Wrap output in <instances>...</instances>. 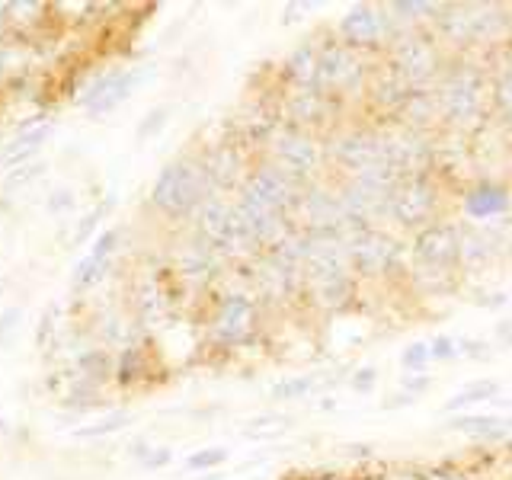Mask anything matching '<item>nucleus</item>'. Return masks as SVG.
Here are the masks:
<instances>
[{
  "label": "nucleus",
  "instance_id": "32",
  "mask_svg": "<svg viewBox=\"0 0 512 480\" xmlns=\"http://www.w3.org/2000/svg\"><path fill=\"white\" fill-rule=\"evenodd\" d=\"M429 352H432V362H452V359H458V340L442 333L429 343Z\"/></svg>",
  "mask_w": 512,
  "mask_h": 480
},
{
  "label": "nucleus",
  "instance_id": "17",
  "mask_svg": "<svg viewBox=\"0 0 512 480\" xmlns=\"http://www.w3.org/2000/svg\"><path fill=\"white\" fill-rule=\"evenodd\" d=\"M138 80H141V74H135V71H112L96 80L93 90L84 96V103L93 116H103V112H112L119 103L128 100V93L135 90Z\"/></svg>",
  "mask_w": 512,
  "mask_h": 480
},
{
  "label": "nucleus",
  "instance_id": "18",
  "mask_svg": "<svg viewBox=\"0 0 512 480\" xmlns=\"http://www.w3.org/2000/svg\"><path fill=\"white\" fill-rule=\"evenodd\" d=\"M285 80L292 90H320V42L304 39L285 58Z\"/></svg>",
  "mask_w": 512,
  "mask_h": 480
},
{
  "label": "nucleus",
  "instance_id": "9",
  "mask_svg": "<svg viewBox=\"0 0 512 480\" xmlns=\"http://www.w3.org/2000/svg\"><path fill=\"white\" fill-rule=\"evenodd\" d=\"M368 87V68L362 64V55L352 52L340 39L320 42V90L330 96H349V93H365Z\"/></svg>",
  "mask_w": 512,
  "mask_h": 480
},
{
  "label": "nucleus",
  "instance_id": "28",
  "mask_svg": "<svg viewBox=\"0 0 512 480\" xmlns=\"http://www.w3.org/2000/svg\"><path fill=\"white\" fill-rule=\"evenodd\" d=\"M317 388V375H292L279 384H272V397L276 400H301Z\"/></svg>",
  "mask_w": 512,
  "mask_h": 480
},
{
  "label": "nucleus",
  "instance_id": "29",
  "mask_svg": "<svg viewBox=\"0 0 512 480\" xmlns=\"http://www.w3.org/2000/svg\"><path fill=\"white\" fill-rule=\"evenodd\" d=\"M429 362H432L429 343H410V346H404V352H400V365H404L410 375H426Z\"/></svg>",
  "mask_w": 512,
  "mask_h": 480
},
{
  "label": "nucleus",
  "instance_id": "38",
  "mask_svg": "<svg viewBox=\"0 0 512 480\" xmlns=\"http://www.w3.org/2000/svg\"><path fill=\"white\" fill-rule=\"evenodd\" d=\"M106 208H109V202L106 205H100V208H93V212L84 218V224H80V228H77V240H84L87 234H90V228H93V224H96V218H100L103 212H106Z\"/></svg>",
  "mask_w": 512,
  "mask_h": 480
},
{
  "label": "nucleus",
  "instance_id": "36",
  "mask_svg": "<svg viewBox=\"0 0 512 480\" xmlns=\"http://www.w3.org/2000/svg\"><path fill=\"white\" fill-rule=\"evenodd\" d=\"M429 388H432V378H429V375H416V378L407 375V378H404V391H407L410 397H416V400H420Z\"/></svg>",
  "mask_w": 512,
  "mask_h": 480
},
{
  "label": "nucleus",
  "instance_id": "19",
  "mask_svg": "<svg viewBox=\"0 0 512 480\" xmlns=\"http://www.w3.org/2000/svg\"><path fill=\"white\" fill-rule=\"evenodd\" d=\"M394 122L404 125V128H413V132H420V135L432 132V128H439V125H445L436 90H413L407 96V103L400 106Z\"/></svg>",
  "mask_w": 512,
  "mask_h": 480
},
{
  "label": "nucleus",
  "instance_id": "37",
  "mask_svg": "<svg viewBox=\"0 0 512 480\" xmlns=\"http://www.w3.org/2000/svg\"><path fill=\"white\" fill-rule=\"evenodd\" d=\"M39 173H42V164H29V170H13L7 176V189H16V186H23L29 180H36Z\"/></svg>",
  "mask_w": 512,
  "mask_h": 480
},
{
  "label": "nucleus",
  "instance_id": "10",
  "mask_svg": "<svg viewBox=\"0 0 512 480\" xmlns=\"http://www.w3.org/2000/svg\"><path fill=\"white\" fill-rule=\"evenodd\" d=\"M336 36L359 55L388 52V45L397 39L391 32V13H384V7H375V4L352 7L340 20V26H336Z\"/></svg>",
  "mask_w": 512,
  "mask_h": 480
},
{
  "label": "nucleus",
  "instance_id": "5",
  "mask_svg": "<svg viewBox=\"0 0 512 480\" xmlns=\"http://www.w3.org/2000/svg\"><path fill=\"white\" fill-rule=\"evenodd\" d=\"M327 160L343 173V180L352 176L372 173L384 164V148H381V132L372 125H336L330 132V141H324Z\"/></svg>",
  "mask_w": 512,
  "mask_h": 480
},
{
  "label": "nucleus",
  "instance_id": "25",
  "mask_svg": "<svg viewBox=\"0 0 512 480\" xmlns=\"http://www.w3.org/2000/svg\"><path fill=\"white\" fill-rule=\"evenodd\" d=\"M490 106L500 112L503 119L512 122V58L500 64L490 80Z\"/></svg>",
  "mask_w": 512,
  "mask_h": 480
},
{
  "label": "nucleus",
  "instance_id": "39",
  "mask_svg": "<svg viewBox=\"0 0 512 480\" xmlns=\"http://www.w3.org/2000/svg\"><path fill=\"white\" fill-rule=\"evenodd\" d=\"M410 404H416V397H410L407 391H400V394H394V400H384V410H400V407H410Z\"/></svg>",
  "mask_w": 512,
  "mask_h": 480
},
{
  "label": "nucleus",
  "instance_id": "21",
  "mask_svg": "<svg viewBox=\"0 0 512 480\" xmlns=\"http://www.w3.org/2000/svg\"><path fill=\"white\" fill-rule=\"evenodd\" d=\"M448 429L461 432V436L480 439V442H500V439L512 436L509 420H500V416H474V413L455 416V420L448 423Z\"/></svg>",
  "mask_w": 512,
  "mask_h": 480
},
{
  "label": "nucleus",
  "instance_id": "6",
  "mask_svg": "<svg viewBox=\"0 0 512 480\" xmlns=\"http://www.w3.org/2000/svg\"><path fill=\"white\" fill-rule=\"evenodd\" d=\"M269 164H276L282 173L292 176L295 183L311 186L317 173L327 164L324 141L311 132H301L295 125H282L276 135L269 138Z\"/></svg>",
  "mask_w": 512,
  "mask_h": 480
},
{
  "label": "nucleus",
  "instance_id": "40",
  "mask_svg": "<svg viewBox=\"0 0 512 480\" xmlns=\"http://www.w3.org/2000/svg\"><path fill=\"white\" fill-rule=\"evenodd\" d=\"M167 461H170V448H157V452L144 455V464H148V468H160V464H167Z\"/></svg>",
  "mask_w": 512,
  "mask_h": 480
},
{
  "label": "nucleus",
  "instance_id": "33",
  "mask_svg": "<svg viewBox=\"0 0 512 480\" xmlns=\"http://www.w3.org/2000/svg\"><path fill=\"white\" fill-rule=\"evenodd\" d=\"M349 384H352V391H356V394H368V391H375V384H378V368H375V365H365V368H359V372H352Z\"/></svg>",
  "mask_w": 512,
  "mask_h": 480
},
{
  "label": "nucleus",
  "instance_id": "7",
  "mask_svg": "<svg viewBox=\"0 0 512 480\" xmlns=\"http://www.w3.org/2000/svg\"><path fill=\"white\" fill-rule=\"evenodd\" d=\"M439 208H442V189L436 183V176L416 173V176H404V180L394 186L388 218L397 228L416 234L439 221Z\"/></svg>",
  "mask_w": 512,
  "mask_h": 480
},
{
  "label": "nucleus",
  "instance_id": "31",
  "mask_svg": "<svg viewBox=\"0 0 512 480\" xmlns=\"http://www.w3.org/2000/svg\"><path fill=\"white\" fill-rule=\"evenodd\" d=\"M228 461V448H202V452H192L186 458V468L189 471H208V468H218V464Z\"/></svg>",
  "mask_w": 512,
  "mask_h": 480
},
{
  "label": "nucleus",
  "instance_id": "3",
  "mask_svg": "<svg viewBox=\"0 0 512 480\" xmlns=\"http://www.w3.org/2000/svg\"><path fill=\"white\" fill-rule=\"evenodd\" d=\"M388 68L407 80L413 90H432L448 68L445 45L436 39V32L426 29H404L388 45Z\"/></svg>",
  "mask_w": 512,
  "mask_h": 480
},
{
  "label": "nucleus",
  "instance_id": "24",
  "mask_svg": "<svg viewBox=\"0 0 512 480\" xmlns=\"http://www.w3.org/2000/svg\"><path fill=\"white\" fill-rule=\"evenodd\" d=\"M496 394H500V384L490 381V378H477L471 384H464V388L445 400V413H461L464 407H474V404H484V400H493Z\"/></svg>",
  "mask_w": 512,
  "mask_h": 480
},
{
  "label": "nucleus",
  "instance_id": "8",
  "mask_svg": "<svg viewBox=\"0 0 512 480\" xmlns=\"http://www.w3.org/2000/svg\"><path fill=\"white\" fill-rule=\"evenodd\" d=\"M346 256L352 276L381 279L400 269V244L381 228H352L346 234Z\"/></svg>",
  "mask_w": 512,
  "mask_h": 480
},
{
  "label": "nucleus",
  "instance_id": "16",
  "mask_svg": "<svg viewBox=\"0 0 512 480\" xmlns=\"http://www.w3.org/2000/svg\"><path fill=\"white\" fill-rule=\"evenodd\" d=\"M202 164H205L208 176H212V186H218V189H231L237 183L244 186L247 173H250L247 170V157L234 141H224V144H218L215 151H208Z\"/></svg>",
  "mask_w": 512,
  "mask_h": 480
},
{
  "label": "nucleus",
  "instance_id": "41",
  "mask_svg": "<svg viewBox=\"0 0 512 480\" xmlns=\"http://www.w3.org/2000/svg\"><path fill=\"white\" fill-rule=\"evenodd\" d=\"M496 343H500V346H512V320H503V324L496 327Z\"/></svg>",
  "mask_w": 512,
  "mask_h": 480
},
{
  "label": "nucleus",
  "instance_id": "27",
  "mask_svg": "<svg viewBox=\"0 0 512 480\" xmlns=\"http://www.w3.org/2000/svg\"><path fill=\"white\" fill-rule=\"evenodd\" d=\"M292 429V420L282 413H266V416H256V420H250L244 426V436L247 439H276L282 436V432Z\"/></svg>",
  "mask_w": 512,
  "mask_h": 480
},
{
  "label": "nucleus",
  "instance_id": "34",
  "mask_svg": "<svg viewBox=\"0 0 512 480\" xmlns=\"http://www.w3.org/2000/svg\"><path fill=\"white\" fill-rule=\"evenodd\" d=\"M458 356H468L474 362H487L493 356V346H487L484 340H461L458 343Z\"/></svg>",
  "mask_w": 512,
  "mask_h": 480
},
{
  "label": "nucleus",
  "instance_id": "26",
  "mask_svg": "<svg viewBox=\"0 0 512 480\" xmlns=\"http://www.w3.org/2000/svg\"><path fill=\"white\" fill-rule=\"evenodd\" d=\"M445 4H413V0H394V4H388L384 10H388L394 20H407V23H420V20H439Z\"/></svg>",
  "mask_w": 512,
  "mask_h": 480
},
{
  "label": "nucleus",
  "instance_id": "1",
  "mask_svg": "<svg viewBox=\"0 0 512 480\" xmlns=\"http://www.w3.org/2000/svg\"><path fill=\"white\" fill-rule=\"evenodd\" d=\"M432 90H436V96H439L445 125L471 128L480 122V116H484V109H487L490 80L477 61L461 55V58H448V68Z\"/></svg>",
  "mask_w": 512,
  "mask_h": 480
},
{
  "label": "nucleus",
  "instance_id": "14",
  "mask_svg": "<svg viewBox=\"0 0 512 480\" xmlns=\"http://www.w3.org/2000/svg\"><path fill=\"white\" fill-rule=\"evenodd\" d=\"M256 301L250 295H228L215 314V336L224 343H244L256 330Z\"/></svg>",
  "mask_w": 512,
  "mask_h": 480
},
{
  "label": "nucleus",
  "instance_id": "42",
  "mask_svg": "<svg viewBox=\"0 0 512 480\" xmlns=\"http://www.w3.org/2000/svg\"><path fill=\"white\" fill-rule=\"evenodd\" d=\"M192 480H221V474H202V477H192Z\"/></svg>",
  "mask_w": 512,
  "mask_h": 480
},
{
  "label": "nucleus",
  "instance_id": "35",
  "mask_svg": "<svg viewBox=\"0 0 512 480\" xmlns=\"http://www.w3.org/2000/svg\"><path fill=\"white\" fill-rule=\"evenodd\" d=\"M167 125V109L160 106V109H151L148 112V119H144L141 125H138V138L144 141V138H151L154 132H160V128Z\"/></svg>",
  "mask_w": 512,
  "mask_h": 480
},
{
  "label": "nucleus",
  "instance_id": "2",
  "mask_svg": "<svg viewBox=\"0 0 512 480\" xmlns=\"http://www.w3.org/2000/svg\"><path fill=\"white\" fill-rule=\"evenodd\" d=\"M436 26V39L464 55L471 45L506 39L512 32V16L500 4H445Z\"/></svg>",
  "mask_w": 512,
  "mask_h": 480
},
{
  "label": "nucleus",
  "instance_id": "30",
  "mask_svg": "<svg viewBox=\"0 0 512 480\" xmlns=\"http://www.w3.org/2000/svg\"><path fill=\"white\" fill-rule=\"evenodd\" d=\"M128 420H132L128 413H109L106 420H100V423L74 429V436H77V439H100V436H109V432H119Z\"/></svg>",
  "mask_w": 512,
  "mask_h": 480
},
{
  "label": "nucleus",
  "instance_id": "11",
  "mask_svg": "<svg viewBox=\"0 0 512 480\" xmlns=\"http://www.w3.org/2000/svg\"><path fill=\"white\" fill-rule=\"evenodd\" d=\"M304 189H308V186L295 183L292 176L282 173L276 164L263 160V164L250 167L244 186H240V199L256 202V205H266V208H276V212L292 218V212H295V205H298Z\"/></svg>",
  "mask_w": 512,
  "mask_h": 480
},
{
  "label": "nucleus",
  "instance_id": "4",
  "mask_svg": "<svg viewBox=\"0 0 512 480\" xmlns=\"http://www.w3.org/2000/svg\"><path fill=\"white\" fill-rule=\"evenodd\" d=\"M212 176H208L202 160H170V164L157 173L151 202L170 218H183L199 212V208L212 199Z\"/></svg>",
  "mask_w": 512,
  "mask_h": 480
},
{
  "label": "nucleus",
  "instance_id": "23",
  "mask_svg": "<svg viewBox=\"0 0 512 480\" xmlns=\"http://www.w3.org/2000/svg\"><path fill=\"white\" fill-rule=\"evenodd\" d=\"M52 135V125H39V128H32V132L20 135V138H13L4 151H0V164H4L7 170H16V167H23L26 160L36 154L45 138Z\"/></svg>",
  "mask_w": 512,
  "mask_h": 480
},
{
  "label": "nucleus",
  "instance_id": "22",
  "mask_svg": "<svg viewBox=\"0 0 512 480\" xmlns=\"http://www.w3.org/2000/svg\"><path fill=\"white\" fill-rule=\"evenodd\" d=\"M116 240H119V231H106L100 240H96V247H93V253L87 256V260L77 263V272H74V285L77 288H87V285L103 279L106 260H109V253L116 250Z\"/></svg>",
  "mask_w": 512,
  "mask_h": 480
},
{
  "label": "nucleus",
  "instance_id": "20",
  "mask_svg": "<svg viewBox=\"0 0 512 480\" xmlns=\"http://www.w3.org/2000/svg\"><path fill=\"white\" fill-rule=\"evenodd\" d=\"M304 288L311 292L314 304L324 311H346L352 295H356V276L352 272H336V276H320L308 279Z\"/></svg>",
  "mask_w": 512,
  "mask_h": 480
},
{
  "label": "nucleus",
  "instance_id": "43",
  "mask_svg": "<svg viewBox=\"0 0 512 480\" xmlns=\"http://www.w3.org/2000/svg\"><path fill=\"white\" fill-rule=\"evenodd\" d=\"M317 480H349V477H340V474H324V477H317Z\"/></svg>",
  "mask_w": 512,
  "mask_h": 480
},
{
  "label": "nucleus",
  "instance_id": "15",
  "mask_svg": "<svg viewBox=\"0 0 512 480\" xmlns=\"http://www.w3.org/2000/svg\"><path fill=\"white\" fill-rule=\"evenodd\" d=\"M461 208H464V215L474 218V221H490V218H500L509 212L512 196L503 183L484 180V183H474L471 189H464Z\"/></svg>",
  "mask_w": 512,
  "mask_h": 480
},
{
  "label": "nucleus",
  "instance_id": "12",
  "mask_svg": "<svg viewBox=\"0 0 512 480\" xmlns=\"http://www.w3.org/2000/svg\"><path fill=\"white\" fill-rule=\"evenodd\" d=\"M461 244L464 231H458L452 221H436L413 234V263L436 272H455L461 266Z\"/></svg>",
  "mask_w": 512,
  "mask_h": 480
},
{
  "label": "nucleus",
  "instance_id": "13",
  "mask_svg": "<svg viewBox=\"0 0 512 480\" xmlns=\"http://www.w3.org/2000/svg\"><path fill=\"white\" fill-rule=\"evenodd\" d=\"M336 106H340V96H330L324 90H288L282 103L285 125H295L311 135L333 132L340 125Z\"/></svg>",
  "mask_w": 512,
  "mask_h": 480
}]
</instances>
